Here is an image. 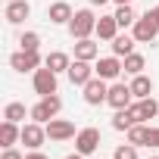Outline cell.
I'll return each mask as SVG.
<instances>
[{"label": "cell", "mask_w": 159, "mask_h": 159, "mask_svg": "<svg viewBox=\"0 0 159 159\" xmlns=\"http://www.w3.org/2000/svg\"><path fill=\"white\" fill-rule=\"evenodd\" d=\"M94 31H97V16L91 10H75V16L69 22V34L75 41H81V38H91Z\"/></svg>", "instance_id": "cell-1"}, {"label": "cell", "mask_w": 159, "mask_h": 159, "mask_svg": "<svg viewBox=\"0 0 159 159\" xmlns=\"http://www.w3.org/2000/svg\"><path fill=\"white\" fill-rule=\"evenodd\" d=\"M62 109V100L56 97V94H50V97H41L31 109H28V116L34 119V122H41V125H47L50 119H56V112Z\"/></svg>", "instance_id": "cell-2"}, {"label": "cell", "mask_w": 159, "mask_h": 159, "mask_svg": "<svg viewBox=\"0 0 159 159\" xmlns=\"http://www.w3.org/2000/svg\"><path fill=\"white\" fill-rule=\"evenodd\" d=\"M131 34H134L137 44H153L156 34H159V25H156V19H153L150 13H143V16H137V22L131 25Z\"/></svg>", "instance_id": "cell-3"}, {"label": "cell", "mask_w": 159, "mask_h": 159, "mask_svg": "<svg viewBox=\"0 0 159 159\" xmlns=\"http://www.w3.org/2000/svg\"><path fill=\"white\" fill-rule=\"evenodd\" d=\"M31 84H34V94H41V97H50V94H56V88H59V81H56V72H53V69H47V66L34 72Z\"/></svg>", "instance_id": "cell-4"}, {"label": "cell", "mask_w": 159, "mask_h": 159, "mask_svg": "<svg viewBox=\"0 0 159 159\" xmlns=\"http://www.w3.org/2000/svg\"><path fill=\"white\" fill-rule=\"evenodd\" d=\"M106 97H109V84L103 81L100 75H94L91 81L84 84V103L88 106H100V103H106Z\"/></svg>", "instance_id": "cell-5"}, {"label": "cell", "mask_w": 159, "mask_h": 159, "mask_svg": "<svg viewBox=\"0 0 159 159\" xmlns=\"http://www.w3.org/2000/svg\"><path fill=\"white\" fill-rule=\"evenodd\" d=\"M41 62H44V59H41L38 50H31V53H28V50H19V53L10 56V66H13L16 72H22V75H25V72H38Z\"/></svg>", "instance_id": "cell-6"}, {"label": "cell", "mask_w": 159, "mask_h": 159, "mask_svg": "<svg viewBox=\"0 0 159 159\" xmlns=\"http://www.w3.org/2000/svg\"><path fill=\"white\" fill-rule=\"evenodd\" d=\"M97 147H100V128H81L75 134V153L91 156Z\"/></svg>", "instance_id": "cell-7"}, {"label": "cell", "mask_w": 159, "mask_h": 159, "mask_svg": "<svg viewBox=\"0 0 159 159\" xmlns=\"http://www.w3.org/2000/svg\"><path fill=\"white\" fill-rule=\"evenodd\" d=\"M44 128H47V137H50L53 143L72 140V137L78 134V131H75V125H72V122H66V119H50V122H47Z\"/></svg>", "instance_id": "cell-8"}, {"label": "cell", "mask_w": 159, "mask_h": 159, "mask_svg": "<svg viewBox=\"0 0 159 159\" xmlns=\"http://www.w3.org/2000/svg\"><path fill=\"white\" fill-rule=\"evenodd\" d=\"M66 75H69V81H72V84L84 88V84L91 81V78L97 75V69H94V66H91L88 59H75V62L69 66V72H66Z\"/></svg>", "instance_id": "cell-9"}, {"label": "cell", "mask_w": 159, "mask_h": 159, "mask_svg": "<svg viewBox=\"0 0 159 159\" xmlns=\"http://www.w3.org/2000/svg\"><path fill=\"white\" fill-rule=\"evenodd\" d=\"M44 140H47V128H44L41 122H28V125H22V143H25L28 150H41Z\"/></svg>", "instance_id": "cell-10"}, {"label": "cell", "mask_w": 159, "mask_h": 159, "mask_svg": "<svg viewBox=\"0 0 159 159\" xmlns=\"http://www.w3.org/2000/svg\"><path fill=\"white\" fill-rule=\"evenodd\" d=\"M97 75L103 78V81H116V78L125 72L122 69V56H103V59H97Z\"/></svg>", "instance_id": "cell-11"}, {"label": "cell", "mask_w": 159, "mask_h": 159, "mask_svg": "<svg viewBox=\"0 0 159 159\" xmlns=\"http://www.w3.org/2000/svg\"><path fill=\"white\" fill-rule=\"evenodd\" d=\"M131 100H134L131 84H109V97H106V103H109L112 109H128Z\"/></svg>", "instance_id": "cell-12"}, {"label": "cell", "mask_w": 159, "mask_h": 159, "mask_svg": "<svg viewBox=\"0 0 159 159\" xmlns=\"http://www.w3.org/2000/svg\"><path fill=\"white\" fill-rule=\"evenodd\" d=\"M28 16H31L28 0H13V3H7V13H3V19H7L10 25H19V22H25Z\"/></svg>", "instance_id": "cell-13"}, {"label": "cell", "mask_w": 159, "mask_h": 159, "mask_svg": "<svg viewBox=\"0 0 159 159\" xmlns=\"http://www.w3.org/2000/svg\"><path fill=\"white\" fill-rule=\"evenodd\" d=\"M72 16H75V10L66 3V0H56V3H50V10H47V19L53 25H69Z\"/></svg>", "instance_id": "cell-14"}, {"label": "cell", "mask_w": 159, "mask_h": 159, "mask_svg": "<svg viewBox=\"0 0 159 159\" xmlns=\"http://www.w3.org/2000/svg\"><path fill=\"white\" fill-rule=\"evenodd\" d=\"M131 112H134V119H137V122H150V119L159 112V103H156L153 97H147V100L131 103Z\"/></svg>", "instance_id": "cell-15"}, {"label": "cell", "mask_w": 159, "mask_h": 159, "mask_svg": "<svg viewBox=\"0 0 159 159\" xmlns=\"http://www.w3.org/2000/svg\"><path fill=\"white\" fill-rule=\"evenodd\" d=\"M16 140H22V128H19V122H10V119H3V125H0V147H13Z\"/></svg>", "instance_id": "cell-16"}, {"label": "cell", "mask_w": 159, "mask_h": 159, "mask_svg": "<svg viewBox=\"0 0 159 159\" xmlns=\"http://www.w3.org/2000/svg\"><path fill=\"white\" fill-rule=\"evenodd\" d=\"M131 94H134V100H147V97H153V81L140 72V75H131Z\"/></svg>", "instance_id": "cell-17"}, {"label": "cell", "mask_w": 159, "mask_h": 159, "mask_svg": "<svg viewBox=\"0 0 159 159\" xmlns=\"http://www.w3.org/2000/svg\"><path fill=\"white\" fill-rule=\"evenodd\" d=\"M100 41H112L116 34H119V22H116V16H100L97 19V31H94Z\"/></svg>", "instance_id": "cell-18"}, {"label": "cell", "mask_w": 159, "mask_h": 159, "mask_svg": "<svg viewBox=\"0 0 159 159\" xmlns=\"http://www.w3.org/2000/svg\"><path fill=\"white\" fill-rule=\"evenodd\" d=\"M100 56V47L91 41V38H81V41H75V59H88V62H94Z\"/></svg>", "instance_id": "cell-19"}, {"label": "cell", "mask_w": 159, "mask_h": 159, "mask_svg": "<svg viewBox=\"0 0 159 159\" xmlns=\"http://www.w3.org/2000/svg\"><path fill=\"white\" fill-rule=\"evenodd\" d=\"M44 66H47V69H53V72L59 75V72H69L72 59H69V53H62V50H53V53H47V56H44Z\"/></svg>", "instance_id": "cell-20"}, {"label": "cell", "mask_w": 159, "mask_h": 159, "mask_svg": "<svg viewBox=\"0 0 159 159\" xmlns=\"http://www.w3.org/2000/svg\"><path fill=\"white\" fill-rule=\"evenodd\" d=\"M134 44H137L134 34H116L112 38V56H122L125 59L128 53H134Z\"/></svg>", "instance_id": "cell-21"}, {"label": "cell", "mask_w": 159, "mask_h": 159, "mask_svg": "<svg viewBox=\"0 0 159 159\" xmlns=\"http://www.w3.org/2000/svg\"><path fill=\"white\" fill-rule=\"evenodd\" d=\"M134 125H137V119H134L131 106H128V109H116V116H112V128H116V131H128V128H134Z\"/></svg>", "instance_id": "cell-22"}, {"label": "cell", "mask_w": 159, "mask_h": 159, "mask_svg": "<svg viewBox=\"0 0 159 159\" xmlns=\"http://www.w3.org/2000/svg\"><path fill=\"white\" fill-rule=\"evenodd\" d=\"M125 134H128V143H134V147H147V134H150V128H147L143 122H137V125L128 128Z\"/></svg>", "instance_id": "cell-23"}, {"label": "cell", "mask_w": 159, "mask_h": 159, "mask_svg": "<svg viewBox=\"0 0 159 159\" xmlns=\"http://www.w3.org/2000/svg\"><path fill=\"white\" fill-rule=\"evenodd\" d=\"M143 66H147V62H143V56H140V53H128V56L122 59V69H125L128 75H140V72H143Z\"/></svg>", "instance_id": "cell-24"}, {"label": "cell", "mask_w": 159, "mask_h": 159, "mask_svg": "<svg viewBox=\"0 0 159 159\" xmlns=\"http://www.w3.org/2000/svg\"><path fill=\"white\" fill-rule=\"evenodd\" d=\"M116 22H119V28H128V25H134L137 22V16H134V10H131V3H125V7H119L116 13Z\"/></svg>", "instance_id": "cell-25"}, {"label": "cell", "mask_w": 159, "mask_h": 159, "mask_svg": "<svg viewBox=\"0 0 159 159\" xmlns=\"http://www.w3.org/2000/svg\"><path fill=\"white\" fill-rule=\"evenodd\" d=\"M19 47L28 50V53L38 50V47H41V34H38V31H22V34H19Z\"/></svg>", "instance_id": "cell-26"}, {"label": "cell", "mask_w": 159, "mask_h": 159, "mask_svg": "<svg viewBox=\"0 0 159 159\" xmlns=\"http://www.w3.org/2000/svg\"><path fill=\"white\" fill-rule=\"evenodd\" d=\"M3 119H10V122H22V119H25V103H7Z\"/></svg>", "instance_id": "cell-27"}, {"label": "cell", "mask_w": 159, "mask_h": 159, "mask_svg": "<svg viewBox=\"0 0 159 159\" xmlns=\"http://www.w3.org/2000/svg\"><path fill=\"white\" fill-rule=\"evenodd\" d=\"M112 159H137V147L134 143H122V147H116Z\"/></svg>", "instance_id": "cell-28"}, {"label": "cell", "mask_w": 159, "mask_h": 159, "mask_svg": "<svg viewBox=\"0 0 159 159\" xmlns=\"http://www.w3.org/2000/svg\"><path fill=\"white\" fill-rule=\"evenodd\" d=\"M147 147H159V128H150V134H147Z\"/></svg>", "instance_id": "cell-29"}, {"label": "cell", "mask_w": 159, "mask_h": 159, "mask_svg": "<svg viewBox=\"0 0 159 159\" xmlns=\"http://www.w3.org/2000/svg\"><path fill=\"white\" fill-rule=\"evenodd\" d=\"M0 159H25V156H22L19 150H13V147H7V150H3V156H0Z\"/></svg>", "instance_id": "cell-30"}, {"label": "cell", "mask_w": 159, "mask_h": 159, "mask_svg": "<svg viewBox=\"0 0 159 159\" xmlns=\"http://www.w3.org/2000/svg\"><path fill=\"white\" fill-rule=\"evenodd\" d=\"M25 159H50V156H44V153H38V150H31V153H28Z\"/></svg>", "instance_id": "cell-31"}, {"label": "cell", "mask_w": 159, "mask_h": 159, "mask_svg": "<svg viewBox=\"0 0 159 159\" xmlns=\"http://www.w3.org/2000/svg\"><path fill=\"white\" fill-rule=\"evenodd\" d=\"M147 13H150V16L156 19V25H159V7H153V10H147Z\"/></svg>", "instance_id": "cell-32"}, {"label": "cell", "mask_w": 159, "mask_h": 159, "mask_svg": "<svg viewBox=\"0 0 159 159\" xmlns=\"http://www.w3.org/2000/svg\"><path fill=\"white\" fill-rule=\"evenodd\" d=\"M91 7H103V3H109V0H88Z\"/></svg>", "instance_id": "cell-33"}, {"label": "cell", "mask_w": 159, "mask_h": 159, "mask_svg": "<svg viewBox=\"0 0 159 159\" xmlns=\"http://www.w3.org/2000/svg\"><path fill=\"white\" fill-rule=\"evenodd\" d=\"M66 159H88V156H81V153H72V156H66Z\"/></svg>", "instance_id": "cell-34"}, {"label": "cell", "mask_w": 159, "mask_h": 159, "mask_svg": "<svg viewBox=\"0 0 159 159\" xmlns=\"http://www.w3.org/2000/svg\"><path fill=\"white\" fill-rule=\"evenodd\" d=\"M116 3H119V7H125V3H131V0H116Z\"/></svg>", "instance_id": "cell-35"}, {"label": "cell", "mask_w": 159, "mask_h": 159, "mask_svg": "<svg viewBox=\"0 0 159 159\" xmlns=\"http://www.w3.org/2000/svg\"><path fill=\"white\" fill-rule=\"evenodd\" d=\"M150 159H159V156H150Z\"/></svg>", "instance_id": "cell-36"}, {"label": "cell", "mask_w": 159, "mask_h": 159, "mask_svg": "<svg viewBox=\"0 0 159 159\" xmlns=\"http://www.w3.org/2000/svg\"><path fill=\"white\" fill-rule=\"evenodd\" d=\"M7 3H13V0H7Z\"/></svg>", "instance_id": "cell-37"}]
</instances>
